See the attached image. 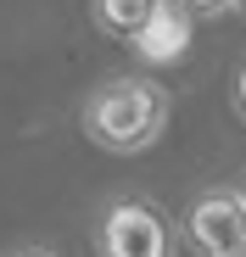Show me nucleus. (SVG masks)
<instances>
[{
  "mask_svg": "<svg viewBox=\"0 0 246 257\" xmlns=\"http://www.w3.org/2000/svg\"><path fill=\"white\" fill-rule=\"evenodd\" d=\"M162 128H168V90L157 78H140V73L106 78L84 106V135L101 151H117V157H135V151L157 146Z\"/></svg>",
  "mask_w": 246,
  "mask_h": 257,
  "instance_id": "1",
  "label": "nucleus"
},
{
  "mask_svg": "<svg viewBox=\"0 0 246 257\" xmlns=\"http://www.w3.org/2000/svg\"><path fill=\"white\" fill-rule=\"evenodd\" d=\"M101 257H174V229L151 201H117L101 224Z\"/></svg>",
  "mask_w": 246,
  "mask_h": 257,
  "instance_id": "2",
  "label": "nucleus"
},
{
  "mask_svg": "<svg viewBox=\"0 0 246 257\" xmlns=\"http://www.w3.org/2000/svg\"><path fill=\"white\" fill-rule=\"evenodd\" d=\"M190 240L201 257H213V251H229L246 240V190H213V196H201L190 207Z\"/></svg>",
  "mask_w": 246,
  "mask_h": 257,
  "instance_id": "3",
  "label": "nucleus"
},
{
  "mask_svg": "<svg viewBox=\"0 0 246 257\" xmlns=\"http://www.w3.org/2000/svg\"><path fill=\"white\" fill-rule=\"evenodd\" d=\"M185 17H190V12L179 6V0H162V6H157V17L140 28V39H135V45H140L146 56H157V62H162V56H174V51L185 45Z\"/></svg>",
  "mask_w": 246,
  "mask_h": 257,
  "instance_id": "4",
  "label": "nucleus"
},
{
  "mask_svg": "<svg viewBox=\"0 0 246 257\" xmlns=\"http://www.w3.org/2000/svg\"><path fill=\"white\" fill-rule=\"evenodd\" d=\"M162 0H95V23L112 39H140V28L157 17Z\"/></svg>",
  "mask_w": 246,
  "mask_h": 257,
  "instance_id": "5",
  "label": "nucleus"
},
{
  "mask_svg": "<svg viewBox=\"0 0 246 257\" xmlns=\"http://www.w3.org/2000/svg\"><path fill=\"white\" fill-rule=\"evenodd\" d=\"M185 12H224V6H235V0H179Z\"/></svg>",
  "mask_w": 246,
  "mask_h": 257,
  "instance_id": "6",
  "label": "nucleus"
},
{
  "mask_svg": "<svg viewBox=\"0 0 246 257\" xmlns=\"http://www.w3.org/2000/svg\"><path fill=\"white\" fill-rule=\"evenodd\" d=\"M213 257H246V240H240V246H229V251H213Z\"/></svg>",
  "mask_w": 246,
  "mask_h": 257,
  "instance_id": "7",
  "label": "nucleus"
},
{
  "mask_svg": "<svg viewBox=\"0 0 246 257\" xmlns=\"http://www.w3.org/2000/svg\"><path fill=\"white\" fill-rule=\"evenodd\" d=\"M240 112H246V67H240Z\"/></svg>",
  "mask_w": 246,
  "mask_h": 257,
  "instance_id": "8",
  "label": "nucleus"
},
{
  "mask_svg": "<svg viewBox=\"0 0 246 257\" xmlns=\"http://www.w3.org/2000/svg\"><path fill=\"white\" fill-rule=\"evenodd\" d=\"M17 257H56V251H17Z\"/></svg>",
  "mask_w": 246,
  "mask_h": 257,
  "instance_id": "9",
  "label": "nucleus"
}]
</instances>
